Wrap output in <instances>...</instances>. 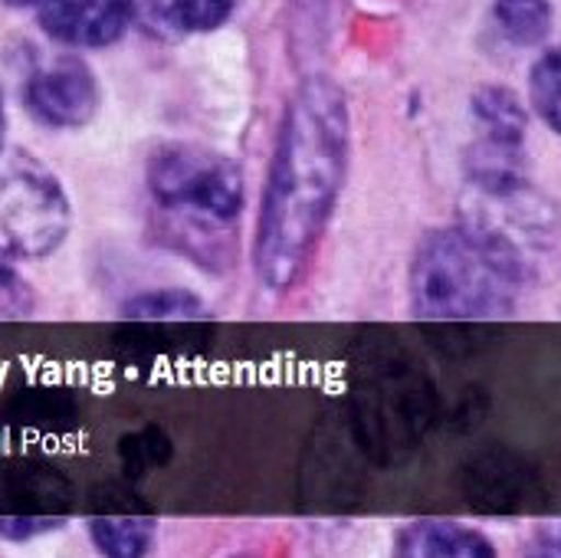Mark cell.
<instances>
[{
	"instance_id": "obj_1",
	"label": "cell",
	"mask_w": 561,
	"mask_h": 558,
	"mask_svg": "<svg viewBox=\"0 0 561 558\" xmlns=\"http://www.w3.org/2000/svg\"><path fill=\"white\" fill-rule=\"evenodd\" d=\"M348 145L345 92L325 76L306 79L283 112L253 240V266L266 289L286 293L309 270L345 184Z\"/></svg>"
},
{
	"instance_id": "obj_2",
	"label": "cell",
	"mask_w": 561,
	"mask_h": 558,
	"mask_svg": "<svg viewBox=\"0 0 561 558\" xmlns=\"http://www.w3.org/2000/svg\"><path fill=\"white\" fill-rule=\"evenodd\" d=\"M523 266L490 227L431 230L411 263V306L421 319H496L516 306Z\"/></svg>"
},
{
	"instance_id": "obj_3",
	"label": "cell",
	"mask_w": 561,
	"mask_h": 558,
	"mask_svg": "<svg viewBox=\"0 0 561 558\" xmlns=\"http://www.w3.org/2000/svg\"><path fill=\"white\" fill-rule=\"evenodd\" d=\"M151 201L178 217L227 227L243 210V171L233 158L201 145H161L145 164Z\"/></svg>"
},
{
	"instance_id": "obj_4",
	"label": "cell",
	"mask_w": 561,
	"mask_h": 558,
	"mask_svg": "<svg viewBox=\"0 0 561 558\" xmlns=\"http://www.w3.org/2000/svg\"><path fill=\"white\" fill-rule=\"evenodd\" d=\"M72 227L59 178L30 155H0V260H43Z\"/></svg>"
},
{
	"instance_id": "obj_5",
	"label": "cell",
	"mask_w": 561,
	"mask_h": 558,
	"mask_svg": "<svg viewBox=\"0 0 561 558\" xmlns=\"http://www.w3.org/2000/svg\"><path fill=\"white\" fill-rule=\"evenodd\" d=\"M23 102L30 115L46 128H82L102 105L99 79L79 59H56L36 69L26 82Z\"/></svg>"
},
{
	"instance_id": "obj_6",
	"label": "cell",
	"mask_w": 561,
	"mask_h": 558,
	"mask_svg": "<svg viewBox=\"0 0 561 558\" xmlns=\"http://www.w3.org/2000/svg\"><path fill=\"white\" fill-rule=\"evenodd\" d=\"M39 26L62 46L99 49L125 36L135 0H36Z\"/></svg>"
},
{
	"instance_id": "obj_7",
	"label": "cell",
	"mask_w": 561,
	"mask_h": 558,
	"mask_svg": "<svg viewBox=\"0 0 561 558\" xmlns=\"http://www.w3.org/2000/svg\"><path fill=\"white\" fill-rule=\"evenodd\" d=\"M398 556L411 558H493V543L463 523L417 520L398 536Z\"/></svg>"
},
{
	"instance_id": "obj_8",
	"label": "cell",
	"mask_w": 561,
	"mask_h": 558,
	"mask_svg": "<svg viewBox=\"0 0 561 558\" xmlns=\"http://www.w3.org/2000/svg\"><path fill=\"white\" fill-rule=\"evenodd\" d=\"M473 118H477L483 138L523 141V135H526V109L503 86H486L473 95Z\"/></svg>"
},
{
	"instance_id": "obj_9",
	"label": "cell",
	"mask_w": 561,
	"mask_h": 558,
	"mask_svg": "<svg viewBox=\"0 0 561 558\" xmlns=\"http://www.w3.org/2000/svg\"><path fill=\"white\" fill-rule=\"evenodd\" d=\"M125 319L135 322H204L210 312L204 309V299L187 289H148L125 303Z\"/></svg>"
},
{
	"instance_id": "obj_10",
	"label": "cell",
	"mask_w": 561,
	"mask_h": 558,
	"mask_svg": "<svg viewBox=\"0 0 561 558\" xmlns=\"http://www.w3.org/2000/svg\"><path fill=\"white\" fill-rule=\"evenodd\" d=\"M89 536L102 556L138 558L151 549L154 523L148 516H92Z\"/></svg>"
},
{
	"instance_id": "obj_11",
	"label": "cell",
	"mask_w": 561,
	"mask_h": 558,
	"mask_svg": "<svg viewBox=\"0 0 561 558\" xmlns=\"http://www.w3.org/2000/svg\"><path fill=\"white\" fill-rule=\"evenodd\" d=\"M493 16L503 36L516 46H539L552 30L549 0H496Z\"/></svg>"
},
{
	"instance_id": "obj_12",
	"label": "cell",
	"mask_w": 561,
	"mask_h": 558,
	"mask_svg": "<svg viewBox=\"0 0 561 558\" xmlns=\"http://www.w3.org/2000/svg\"><path fill=\"white\" fill-rule=\"evenodd\" d=\"M237 0H148L154 20L181 33H207L230 20Z\"/></svg>"
},
{
	"instance_id": "obj_13",
	"label": "cell",
	"mask_w": 561,
	"mask_h": 558,
	"mask_svg": "<svg viewBox=\"0 0 561 558\" xmlns=\"http://www.w3.org/2000/svg\"><path fill=\"white\" fill-rule=\"evenodd\" d=\"M529 99L536 115L561 135V46L546 49L529 72Z\"/></svg>"
},
{
	"instance_id": "obj_14",
	"label": "cell",
	"mask_w": 561,
	"mask_h": 558,
	"mask_svg": "<svg viewBox=\"0 0 561 558\" xmlns=\"http://www.w3.org/2000/svg\"><path fill=\"white\" fill-rule=\"evenodd\" d=\"M36 309V296L30 283L10 266V260H0V322L7 319H26Z\"/></svg>"
},
{
	"instance_id": "obj_15",
	"label": "cell",
	"mask_w": 561,
	"mask_h": 558,
	"mask_svg": "<svg viewBox=\"0 0 561 558\" xmlns=\"http://www.w3.org/2000/svg\"><path fill=\"white\" fill-rule=\"evenodd\" d=\"M62 526V516H0V536L10 543H26L33 536L53 533Z\"/></svg>"
},
{
	"instance_id": "obj_16",
	"label": "cell",
	"mask_w": 561,
	"mask_h": 558,
	"mask_svg": "<svg viewBox=\"0 0 561 558\" xmlns=\"http://www.w3.org/2000/svg\"><path fill=\"white\" fill-rule=\"evenodd\" d=\"M3 138H7V112H3V92H0V151H3Z\"/></svg>"
},
{
	"instance_id": "obj_17",
	"label": "cell",
	"mask_w": 561,
	"mask_h": 558,
	"mask_svg": "<svg viewBox=\"0 0 561 558\" xmlns=\"http://www.w3.org/2000/svg\"><path fill=\"white\" fill-rule=\"evenodd\" d=\"M3 3H10V7H33L36 0H3Z\"/></svg>"
}]
</instances>
